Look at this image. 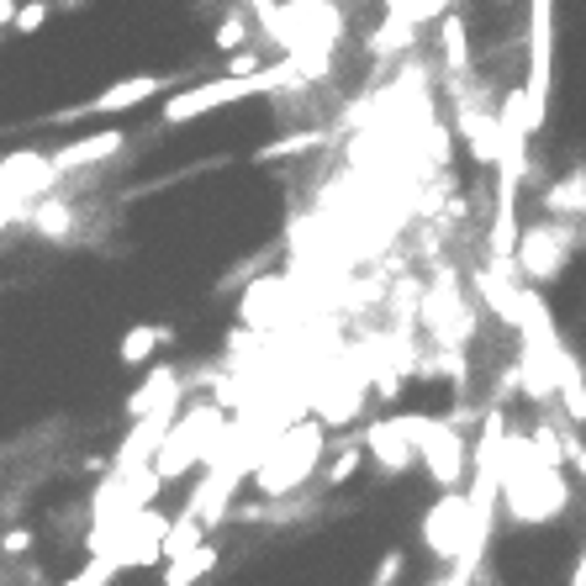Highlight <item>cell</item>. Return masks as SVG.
Listing matches in <instances>:
<instances>
[{"instance_id":"ba28073f","label":"cell","mask_w":586,"mask_h":586,"mask_svg":"<svg viewBox=\"0 0 586 586\" xmlns=\"http://www.w3.org/2000/svg\"><path fill=\"white\" fill-rule=\"evenodd\" d=\"M122 148H127V133H122V127H106V133H90V138H74V143L54 148L48 164H54V175H59V185H64L69 175H80V170H95V164L117 159Z\"/></svg>"},{"instance_id":"8992f818","label":"cell","mask_w":586,"mask_h":586,"mask_svg":"<svg viewBox=\"0 0 586 586\" xmlns=\"http://www.w3.org/2000/svg\"><path fill=\"white\" fill-rule=\"evenodd\" d=\"M423 544L444 565L460 560V544H466V492H439V502L423 513Z\"/></svg>"},{"instance_id":"d4e9b609","label":"cell","mask_w":586,"mask_h":586,"mask_svg":"<svg viewBox=\"0 0 586 586\" xmlns=\"http://www.w3.org/2000/svg\"><path fill=\"white\" fill-rule=\"evenodd\" d=\"M64 586H69V582H64Z\"/></svg>"},{"instance_id":"9c48e42d","label":"cell","mask_w":586,"mask_h":586,"mask_svg":"<svg viewBox=\"0 0 586 586\" xmlns=\"http://www.w3.org/2000/svg\"><path fill=\"white\" fill-rule=\"evenodd\" d=\"M412 5H386V22L370 37H365V54L381 64V59H397V54H407L412 37H417V22H407Z\"/></svg>"},{"instance_id":"4fadbf2b","label":"cell","mask_w":586,"mask_h":586,"mask_svg":"<svg viewBox=\"0 0 586 586\" xmlns=\"http://www.w3.org/2000/svg\"><path fill=\"white\" fill-rule=\"evenodd\" d=\"M328 449H333V460H328V470L318 475V492H338L344 481H354V470H359V460H365V449H359V439L328 444Z\"/></svg>"},{"instance_id":"6da1fadb","label":"cell","mask_w":586,"mask_h":586,"mask_svg":"<svg viewBox=\"0 0 586 586\" xmlns=\"http://www.w3.org/2000/svg\"><path fill=\"white\" fill-rule=\"evenodd\" d=\"M323 455H328L323 423H291V428H280V439L269 444L264 455H254L249 492L260 502H286L291 492H301V481H318Z\"/></svg>"},{"instance_id":"44dd1931","label":"cell","mask_w":586,"mask_h":586,"mask_svg":"<svg viewBox=\"0 0 586 586\" xmlns=\"http://www.w3.org/2000/svg\"><path fill=\"white\" fill-rule=\"evenodd\" d=\"M32 544H37L32 528H5V533H0V555H27Z\"/></svg>"},{"instance_id":"603a6c76","label":"cell","mask_w":586,"mask_h":586,"mask_svg":"<svg viewBox=\"0 0 586 586\" xmlns=\"http://www.w3.org/2000/svg\"><path fill=\"white\" fill-rule=\"evenodd\" d=\"M565 586H586V544H582V555H576V565H571V576H565Z\"/></svg>"},{"instance_id":"d6986e66","label":"cell","mask_w":586,"mask_h":586,"mask_svg":"<svg viewBox=\"0 0 586 586\" xmlns=\"http://www.w3.org/2000/svg\"><path fill=\"white\" fill-rule=\"evenodd\" d=\"M43 22H48V0H27V5H16V22H11V32L32 37V32H43Z\"/></svg>"},{"instance_id":"5b68a950","label":"cell","mask_w":586,"mask_h":586,"mask_svg":"<svg viewBox=\"0 0 586 586\" xmlns=\"http://www.w3.org/2000/svg\"><path fill=\"white\" fill-rule=\"evenodd\" d=\"M159 90H170V80H164V74H127V80H117V85H106L101 95H90L85 106H69V112H59L54 122L122 117V112H133V106H143V101H153Z\"/></svg>"},{"instance_id":"5bb4252c","label":"cell","mask_w":586,"mask_h":586,"mask_svg":"<svg viewBox=\"0 0 586 586\" xmlns=\"http://www.w3.org/2000/svg\"><path fill=\"white\" fill-rule=\"evenodd\" d=\"M217 565V544H202V550H191L185 560H175V565H164V576H159V586H196Z\"/></svg>"},{"instance_id":"7402d4cb","label":"cell","mask_w":586,"mask_h":586,"mask_svg":"<svg viewBox=\"0 0 586 586\" xmlns=\"http://www.w3.org/2000/svg\"><path fill=\"white\" fill-rule=\"evenodd\" d=\"M32 206H22L16 202V196H5V191H0V233H5V222H16V217H27Z\"/></svg>"},{"instance_id":"3957f363","label":"cell","mask_w":586,"mask_h":586,"mask_svg":"<svg viewBox=\"0 0 586 586\" xmlns=\"http://www.w3.org/2000/svg\"><path fill=\"white\" fill-rule=\"evenodd\" d=\"M412 444H417V466H428L434 486L439 492H466V460L470 444L460 428H449L444 417H423V412H407Z\"/></svg>"},{"instance_id":"e0dca14e","label":"cell","mask_w":586,"mask_h":586,"mask_svg":"<svg viewBox=\"0 0 586 586\" xmlns=\"http://www.w3.org/2000/svg\"><path fill=\"white\" fill-rule=\"evenodd\" d=\"M122 576V565L112 555H95L90 565H80L74 576H69V586H112Z\"/></svg>"},{"instance_id":"ffe728a7","label":"cell","mask_w":586,"mask_h":586,"mask_svg":"<svg viewBox=\"0 0 586 586\" xmlns=\"http://www.w3.org/2000/svg\"><path fill=\"white\" fill-rule=\"evenodd\" d=\"M402 571H407V555H402V550H386L381 565H376V576H370V586H397Z\"/></svg>"},{"instance_id":"7c38bea8","label":"cell","mask_w":586,"mask_h":586,"mask_svg":"<svg viewBox=\"0 0 586 586\" xmlns=\"http://www.w3.org/2000/svg\"><path fill=\"white\" fill-rule=\"evenodd\" d=\"M27 222L32 228H37V233L43 238H54V243H64V238L74 233V202H69V196H48V202H37L27 211Z\"/></svg>"},{"instance_id":"30bf717a","label":"cell","mask_w":586,"mask_h":586,"mask_svg":"<svg viewBox=\"0 0 586 586\" xmlns=\"http://www.w3.org/2000/svg\"><path fill=\"white\" fill-rule=\"evenodd\" d=\"M280 296H286V280H280V275H260V280L243 291V301H238V318H243V328L275 323L269 312L280 307Z\"/></svg>"},{"instance_id":"52a82bcc","label":"cell","mask_w":586,"mask_h":586,"mask_svg":"<svg viewBox=\"0 0 586 586\" xmlns=\"http://www.w3.org/2000/svg\"><path fill=\"white\" fill-rule=\"evenodd\" d=\"M359 449L386 470V475H407L417 466V444H412V428H407V412L402 417H376L370 428H365V439Z\"/></svg>"},{"instance_id":"7a4b0ae2","label":"cell","mask_w":586,"mask_h":586,"mask_svg":"<svg viewBox=\"0 0 586 586\" xmlns=\"http://www.w3.org/2000/svg\"><path fill=\"white\" fill-rule=\"evenodd\" d=\"M582 243H586L582 228H571V222H533V228H518L513 264L533 286H555L560 275L571 269V260L582 254Z\"/></svg>"},{"instance_id":"2e32d148","label":"cell","mask_w":586,"mask_h":586,"mask_svg":"<svg viewBox=\"0 0 586 586\" xmlns=\"http://www.w3.org/2000/svg\"><path fill=\"white\" fill-rule=\"evenodd\" d=\"M323 138H328V133H318V127H312V133H291V138H280V143L260 148L254 159H260V164H275V159H296V153H312V148L323 143Z\"/></svg>"},{"instance_id":"ac0fdd59","label":"cell","mask_w":586,"mask_h":586,"mask_svg":"<svg viewBox=\"0 0 586 586\" xmlns=\"http://www.w3.org/2000/svg\"><path fill=\"white\" fill-rule=\"evenodd\" d=\"M243 43H249V22H243V11H228V16L217 22V48L233 59V54H243Z\"/></svg>"},{"instance_id":"9a60e30c","label":"cell","mask_w":586,"mask_h":586,"mask_svg":"<svg viewBox=\"0 0 586 586\" xmlns=\"http://www.w3.org/2000/svg\"><path fill=\"white\" fill-rule=\"evenodd\" d=\"M439 43H444V59H449V69H455V74H466V69H470L466 22H460L455 11H444V22H439Z\"/></svg>"},{"instance_id":"277c9868","label":"cell","mask_w":586,"mask_h":586,"mask_svg":"<svg viewBox=\"0 0 586 586\" xmlns=\"http://www.w3.org/2000/svg\"><path fill=\"white\" fill-rule=\"evenodd\" d=\"M533 22H528V85H524V101H528V117L533 127H544L550 122V90H555V5L550 0H539L533 11H528Z\"/></svg>"},{"instance_id":"cb8c5ba5","label":"cell","mask_w":586,"mask_h":586,"mask_svg":"<svg viewBox=\"0 0 586 586\" xmlns=\"http://www.w3.org/2000/svg\"><path fill=\"white\" fill-rule=\"evenodd\" d=\"M11 22H16V0H0V32L11 27Z\"/></svg>"},{"instance_id":"8fae6325","label":"cell","mask_w":586,"mask_h":586,"mask_svg":"<svg viewBox=\"0 0 586 586\" xmlns=\"http://www.w3.org/2000/svg\"><path fill=\"white\" fill-rule=\"evenodd\" d=\"M159 344H170V328L164 323H138V328H127V333H122L117 359L127 365V370H143L148 359L159 354Z\"/></svg>"}]
</instances>
